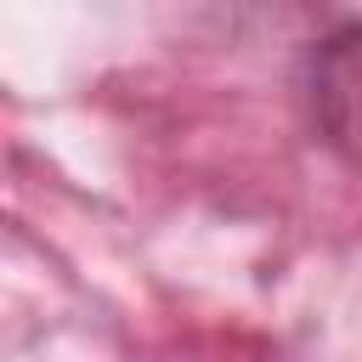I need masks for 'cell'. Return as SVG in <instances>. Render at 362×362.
Returning a JSON list of instances; mask_svg holds the SVG:
<instances>
[{
	"instance_id": "cell-1",
	"label": "cell",
	"mask_w": 362,
	"mask_h": 362,
	"mask_svg": "<svg viewBox=\"0 0 362 362\" xmlns=\"http://www.w3.org/2000/svg\"><path fill=\"white\" fill-rule=\"evenodd\" d=\"M305 96H311V119L322 141L362 158V23H345L311 45Z\"/></svg>"
}]
</instances>
